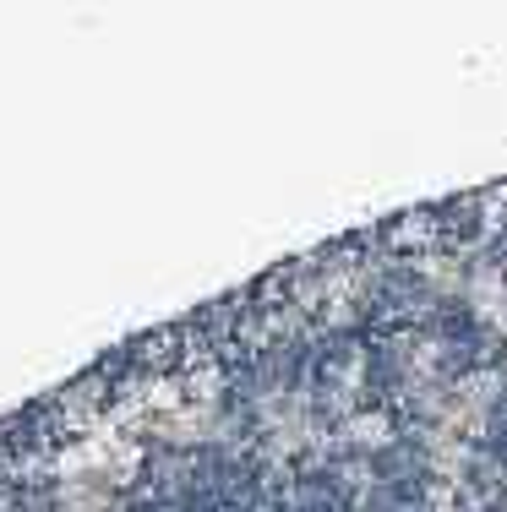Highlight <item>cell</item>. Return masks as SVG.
Masks as SVG:
<instances>
[{
	"instance_id": "6da1fadb",
	"label": "cell",
	"mask_w": 507,
	"mask_h": 512,
	"mask_svg": "<svg viewBox=\"0 0 507 512\" xmlns=\"http://www.w3.org/2000/svg\"><path fill=\"white\" fill-rule=\"evenodd\" d=\"M469 300L486 322H507V278L502 273H475L469 278Z\"/></svg>"
},
{
	"instance_id": "7a4b0ae2",
	"label": "cell",
	"mask_w": 507,
	"mask_h": 512,
	"mask_svg": "<svg viewBox=\"0 0 507 512\" xmlns=\"http://www.w3.org/2000/svg\"><path fill=\"white\" fill-rule=\"evenodd\" d=\"M344 436L355 447H382V442H388V420H382V414H355Z\"/></svg>"
},
{
	"instance_id": "3957f363",
	"label": "cell",
	"mask_w": 507,
	"mask_h": 512,
	"mask_svg": "<svg viewBox=\"0 0 507 512\" xmlns=\"http://www.w3.org/2000/svg\"><path fill=\"white\" fill-rule=\"evenodd\" d=\"M502 382H507V371H502Z\"/></svg>"
}]
</instances>
